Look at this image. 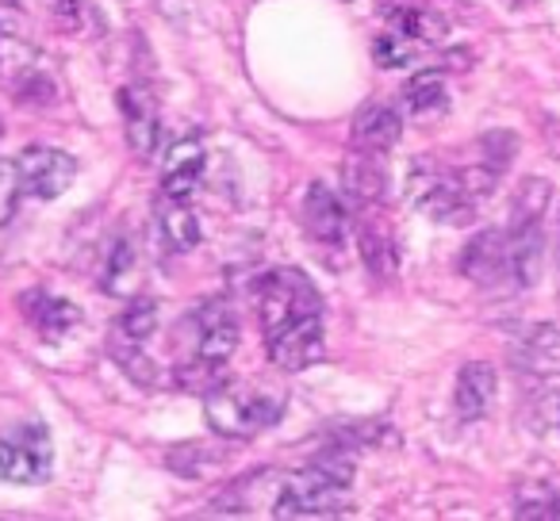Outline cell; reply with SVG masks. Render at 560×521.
I'll return each mask as SVG.
<instances>
[{
    "label": "cell",
    "mask_w": 560,
    "mask_h": 521,
    "mask_svg": "<svg viewBox=\"0 0 560 521\" xmlns=\"http://www.w3.org/2000/svg\"><path fill=\"white\" fill-rule=\"evenodd\" d=\"M358 246H361V261L369 265L373 276H396L399 269V249L392 230L381 223V218H365L358 230Z\"/></svg>",
    "instance_id": "e0dca14e"
},
{
    "label": "cell",
    "mask_w": 560,
    "mask_h": 521,
    "mask_svg": "<svg viewBox=\"0 0 560 521\" xmlns=\"http://www.w3.org/2000/svg\"><path fill=\"white\" fill-rule=\"evenodd\" d=\"M192 327H196V365L219 368L234 357L242 330H238V315H234V307L226 304L223 296L208 299V304L196 311Z\"/></svg>",
    "instance_id": "8992f818"
},
{
    "label": "cell",
    "mask_w": 560,
    "mask_h": 521,
    "mask_svg": "<svg viewBox=\"0 0 560 521\" xmlns=\"http://www.w3.org/2000/svg\"><path fill=\"white\" fill-rule=\"evenodd\" d=\"M514 360H518L522 368H529V372H537V376L560 372V330L549 327V322L534 327L526 338H522L518 357H514Z\"/></svg>",
    "instance_id": "ac0fdd59"
},
{
    "label": "cell",
    "mask_w": 560,
    "mask_h": 521,
    "mask_svg": "<svg viewBox=\"0 0 560 521\" xmlns=\"http://www.w3.org/2000/svg\"><path fill=\"white\" fill-rule=\"evenodd\" d=\"M0 134H4V123H0Z\"/></svg>",
    "instance_id": "f546056e"
},
{
    "label": "cell",
    "mask_w": 560,
    "mask_h": 521,
    "mask_svg": "<svg viewBox=\"0 0 560 521\" xmlns=\"http://www.w3.org/2000/svg\"><path fill=\"white\" fill-rule=\"evenodd\" d=\"M119 111H124V131L135 157H154L158 142H162V119H158L154 96L139 85H127L119 93Z\"/></svg>",
    "instance_id": "9c48e42d"
},
{
    "label": "cell",
    "mask_w": 560,
    "mask_h": 521,
    "mask_svg": "<svg viewBox=\"0 0 560 521\" xmlns=\"http://www.w3.org/2000/svg\"><path fill=\"white\" fill-rule=\"evenodd\" d=\"M16 165H20V180H24V192L35 196V200H58L78 180V162L66 150L55 146L20 150Z\"/></svg>",
    "instance_id": "52a82bcc"
},
{
    "label": "cell",
    "mask_w": 560,
    "mask_h": 521,
    "mask_svg": "<svg viewBox=\"0 0 560 521\" xmlns=\"http://www.w3.org/2000/svg\"><path fill=\"white\" fill-rule=\"evenodd\" d=\"M384 188H388V177H384V154L353 146L342 162V196L350 203H358V208H373V203L384 200Z\"/></svg>",
    "instance_id": "30bf717a"
},
{
    "label": "cell",
    "mask_w": 560,
    "mask_h": 521,
    "mask_svg": "<svg viewBox=\"0 0 560 521\" xmlns=\"http://www.w3.org/2000/svg\"><path fill=\"white\" fill-rule=\"evenodd\" d=\"M20 196H24L20 165L12 157H0V226L12 223V215L20 211Z\"/></svg>",
    "instance_id": "603a6c76"
},
{
    "label": "cell",
    "mask_w": 560,
    "mask_h": 521,
    "mask_svg": "<svg viewBox=\"0 0 560 521\" xmlns=\"http://www.w3.org/2000/svg\"><path fill=\"white\" fill-rule=\"evenodd\" d=\"M280 414H284V395L261 388V383L223 380V383H211L208 395H203L208 429L226 437V441H249L261 429L277 426Z\"/></svg>",
    "instance_id": "3957f363"
},
{
    "label": "cell",
    "mask_w": 560,
    "mask_h": 521,
    "mask_svg": "<svg viewBox=\"0 0 560 521\" xmlns=\"http://www.w3.org/2000/svg\"><path fill=\"white\" fill-rule=\"evenodd\" d=\"M373 58H376V66H384V70H404V66H411V62H419V58H422V43L407 39V35H399V32H392V27H388V35H381V39H376Z\"/></svg>",
    "instance_id": "7402d4cb"
},
{
    "label": "cell",
    "mask_w": 560,
    "mask_h": 521,
    "mask_svg": "<svg viewBox=\"0 0 560 521\" xmlns=\"http://www.w3.org/2000/svg\"><path fill=\"white\" fill-rule=\"evenodd\" d=\"M257 315L265 330V353L280 372H304L327 353L323 296L300 269H272L257 284Z\"/></svg>",
    "instance_id": "6da1fadb"
},
{
    "label": "cell",
    "mask_w": 560,
    "mask_h": 521,
    "mask_svg": "<svg viewBox=\"0 0 560 521\" xmlns=\"http://www.w3.org/2000/svg\"><path fill=\"white\" fill-rule=\"evenodd\" d=\"M353 483V457L350 449H327L300 467L272 502V518H330L342 513L346 495Z\"/></svg>",
    "instance_id": "7a4b0ae2"
},
{
    "label": "cell",
    "mask_w": 560,
    "mask_h": 521,
    "mask_svg": "<svg viewBox=\"0 0 560 521\" xmlns=\"http://www.w3.org/2000/svg\"><path fill=\"white\" fill-rule=\"evenodd\" d=\"M399 134H404V119H399V111L388 108V104H369V108H361L350 127L353 146L373 150V154H388L399 142Z\"/></svg>",
    "instance_id": "5bb4252c"
},
{
    "label": "cell",
    "mask_w": 560,
    "mask_h": 521,
    "mask_svg": "<svg viewBox=\"0 0 560 521\" xmlns=\"http://www.w3.org/2000/svg\"><path fill=\"white\" fill-rule=\"evenodd\" d=\"M116 327H119V338H124L127 345H142L158 327V304L150 296H135L131 304L124 307V315H119Z\"/></svg>",
    "instance_id": "44dd1931"
},
{
    "label": "cell",
    "mask_w": 560,
    "mask_h": 521,
    "mask_svg": "<svg viewBox=\"0 0 560 521\" xmlns=\"http://www.w3.org/2000/svg\"><path fill=\"white\" fill-rule=\"evenodd\" d=\"M47 9H50V16H55V24H62L66 32L78 27V16H81L78 0H47Z\"/></svg>",
    "instance_id": "484cf974"
},
{
    "label": "cell",
    "mask_w": 560,
    "mask_h": 521,
    "mask_svg": "<svg viewBox=\"0 0 560 521\" xmlns=\"http://www.w3.org/2000/svg\"><path fill=\"white\" fill-rule=\"evenodd\" d=\"M460 273L472 284H499L503 276H511L506 265V230H480L460 253Z\"/></svg>",
    "instance_id": "8fae6325"
},
{
    "label": "cell",
    "mask_w": 560,
    "mask_h": 521,
    "mask_svg": "<svg viewBox=\"0 0 560 521\" xmlns=\"http://www.w3.org/2000/svg\"><path fill=\"white\" fill-rule=\"evenodd\" d=\"M55 472V445L43 422H20L0 434V483L35 487Z\"/></svg>",
    "instance_id": "5b68a950"
},
{
    "label": "cell",
    "mask_w": 560,
    "mask_h": 521,
    "mask_svg": "<svg viewBox=\"0 0 560 521\" xmlns=\"http://www.w3.org/2000/svg\"><path fill=\"white\" fill-rule=\"evenodd\" d=\"M445 104H450L445 73H438V70L415 73L404 85V108L411 111V116H434V111H445Z\"/></svg>",
    "instance_id": "ffe728a7"
},
{
    "label": "cell",
    "mask_w": 560,
    "mask_h": 521,
    "mask_svg": "<svg viewBox=\"0 0 560 521\" xmlns=\"http://www.w3.org/2000/svg\"><path fill=\"white\" fill-rule=\"evenodd\" d=\"M514 518H560V495L549 487H534L518 498Z\"/></svg>",
    "instance_id": "cb8c5ba5"
},
{
    "label": "cell",
    "mask_w": 560,
    "mask_h": 521,
    "mask_svg": "<svg viewBox=\"0 0 560 521\" xmlns=\"http://www.w3.org/2000/svg\"><path fill=\"white\" fill-rule=\"evenodd\" d=\"M384 16H388L392 32L407 35V39L422 43V47H434V43L445 39V20L434 16V12H427V9H415V4H407V0L392 4Z\"/></svg>",
    "instance_id": "d6986e66"
},
{
    "label": "cell",
    "mask_w": 560,
    "mask_h": 521,
    "mask_svg": "<svg viewBox=\"0 0 560 521\" xmlns=\"http://www.w3.org/2000/svg\"><path fill=\"white\" fill-rule=\"evenodd\" d=\"M20 311L27 315V322H32L47 342H58V338H66L73 327H81L78 307H73L70 299L47 296V292H24V296H20Z\"/></svg>",
    "instance_id": "9a60e30c"
},
{
    "label": "cell",
    "mask_w": 560,
    "mask_h": 521,
    "mask_svg": "<svg viewBox=\"0 0 560 521\" xmlns=\"http://www.w3.org/2000/svg\"><path fill=\"white\" fill-rule=\"evenodd\" d=\"M300 215H304L307 234H312L315 241H323V246H342L346 234H350V203L330 185H323V180H315V185L307 188Z\"/></svg>",
    "instance_id": "ba28073f"
},
{
    "label": "cell",
    "mask_w": 560,
    "mask_h": 521,
    "mask_svg": "<svg viewBox=\"0 0 560 521\" xmlns=\"http://www.w3.org/2000/svg\"><path fill=\"white\" fill-rule=\"evenodd\" d=\"M407 196L411 203L430 215L434 223L460 226L480 211V196L468 188L465 169H450V165L434 162V157H419L411 162L407 173Z\"/></svg>",
    "instance_id": "277c9868"
},
{
    "label": "cell",
    "mask_w": 560,
    "mask_h": 521,
    "mask_svg": "<svg viewBox=\"0 0 560 521\" xmlns=\"http://www.w3.org/2000/svg\"><path fill=\"white\" fill-rule=\"evenodd\" d=\"M506 4H514V9H522V4H529V0H506Z\"/></svg>",
    "instance_id": "f1b7e54d"
},
{
    "label": "cell",
    "mask_w": 560,
    "mask_h": 521,
    "mask_svg": "<svg viewBox=\"0 0 560 521\" xmlns=\"http://www.w3.org/2000/svg\"><path fill=\"white\" fill-rule=\"evenodd\" d=\"M158 230L173 253H188L200 241V223H196L188 200H173V196H162L158 203Z\"/></svg>",
    "instance_id": "2e32d148"
},
{
    "label": "cell",
    "mask_w": 560,
    "mask_h": 521,
    "mask_svg": "<svg viewBox=\"0 0 560 521\" xmlns=\"http://www.w3.org/2000/svg\"><path fill=\"white\" fill-rule=\"evenodd\" d=\"M514 154H518V134L514 131H491L480 139V157L495 165V169H506L514 162Z\"/></svg>",
    "instance_id": "d4e9b609"
},
{
    "label": "cell",
    "mask_w": 560,
    "mask_h": 521,
    "mask_svg": "<svg viewBox=\"0 0 560 521\" xmlns=\"http://www.w3.org/2000/svg\"><path fill=\"white\" fill-rule=\"evenodd\" d=\"M203 146L196 139H180L170 146L165 154V169H162V196H173V200H188L200 185V173H203Z\"/></svg>",
    "instance_id": "4fadbf2b"
},
{
    "label": "cell",
    "mask_w": 560,
    "mask_h": 521,
    "mask_svg": "<svg viewBox=\"0 0 560 521\" xmlns=\"http://www.w3.org/2000/svg\"><path fill=\"white\" fill-rule=\"evenodd\" d=\"M495 388H499L495 368L488 360H468L457 376V391H453V403H457L460 418L480 422L491 411V403H495Z\"/></svg>",
    "instance_id": "7c38bea8"
},
{
    "label": "cell",
    "mask_w": 560,
    "mask_h": 521,
    "mask_svg": "<svg viewBox=\"0 0 560 521\" xmlns=\"http://www.w3.org/2000/svg\"><path fill=\"white\" fill-rule=\"evenodd\" d=\"M127 265H131V246H127V241H119L116 249H112V261H108V288L112 284H116V276H124L127 273Z\"/></svg>",
    "instance_id": "4316f807"
},
{
    "label": "cell",
    "mask_w": 560,
    "mask_h": 521,
    "mask_svg": "<svg viewBox=\"0 0 560 521\" xmlns=\"http://www.w3.org/2000/svg\"><path fill=\"white\" fill-rule=\"evenodd\" d=\"M20 0H0V9H16Z\"/></svg>",
    "instance_id": "83f0119b"
}]
</instances>
